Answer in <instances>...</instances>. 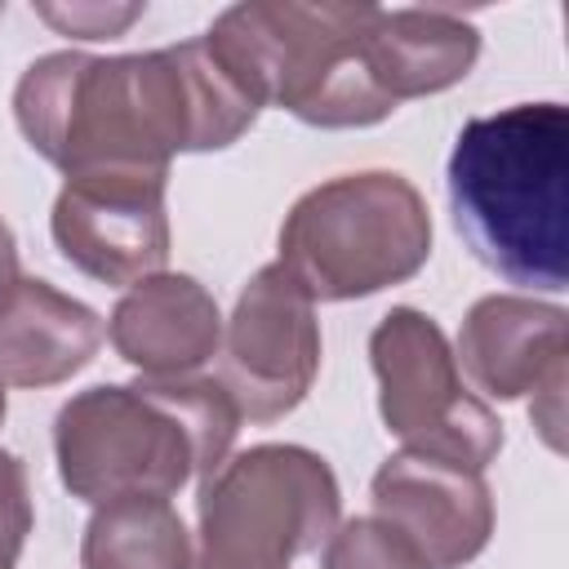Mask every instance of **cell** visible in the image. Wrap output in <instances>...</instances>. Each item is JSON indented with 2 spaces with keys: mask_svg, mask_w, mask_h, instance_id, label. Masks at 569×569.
<instances>
[{
  "mask_svg": "<svg viewBox=\"0 0 569 569\" xmlns=\"http://www.w3.org/2000/svg\"><path fill=\"white\" fill-rule=\"evenodd\" d=\"M218 382L236 400L240 418L276 422L293 413L320 369V325L307 289L267 262L249 276L218 342Z\"/></svg>",
  "mask_w": 569,
  "mask_h": 569,
  "instance_id": "ba28073f",
  "label": "cell"
},
{
  "mask_svg": "<svg viewBox=\"0 0 569 569\" xmlns=\"http://www.w3.org/2000/svg\"><path fill=\"white\" fill-rule=\"evenodd\" d=\"M369 498L373 516L405 533L431 569H462L493 538V493L485 471L431 453H391L373 471Z\"/></svg>",
  "mask_w": 569,
  "mask_h": 569,
  "instance_id": "30bf717a",
  "label": "cell"
},
{
  "mask_svg": "<svg viewBox=\"0 0 569 569\" xmlns=\"http://www.w3.org/2000/svg\"><path fill=\"white\" fill-rule=\"evenodd\" d=\"M102 333L93 307L49 280L22 276L0 298V382L27 391L58 387L98 356Z\"/></svg>",
  "mask_w": 569,
  "mask_h": 569,
  "instance_id": "4fadbf2b",
  "label": "cell"
},
{
  "mask_svg": "<svg viewBox=\"0 0 569 569\" xmlns=\"http://www.w3.org/2000/svg\"><path fill=\"white\" fill-rule=\"evenodd\" d=\"M365 58L391 107L453 89L480 58V27L453 9H378Z\"/></svg>",
  "mask_w": 569,
  "mask_h": 569,
  "instance_id": "5bb4252c",
  "label": "cell"
},
{
  "mask_svg": "<svg viewBox=\"0 0 569 569\" xmlns=\"http://www.w3.org/2000/svg\"><path fill=\"white\" fill-rule=\"evenodd\" d=\"M0 569H13V565H4V560H0Z\"/></svg>",
  "mask_w": 569,
  "mask_h": 569,
  "instance_id": "44dd1931",
  "label": "cell"
},
{
  "mask_svg": "<svg viewBox=\"0 0 569 569\" xmlns=\"http://www.w3.org/2000/svg\"><path fill=\"white\" fill-rule=\"evenodd\" d=\"M453 227L507 284L560 293L569 284V111L516 102L458 129L445 164Z\"/></svg>",
  "mask_w": 569,
  "mask_h": 569,
  "instance_id": "3957f363",
  "label": "cell"
},
{
  "mask_svg": "<svg viewBox=\"0 0 569 569\" xmlns=\"http://www.w3.org/2000/svg\"><path fill=\"white\" fill-rule=\"evenodd\" d=\"M262 107L213 58L204 36L151 53L93 58L58 49L13 89V120L62 178L169 173L182 151L240 142Z\"/></svg>",
  "mask_w": 569,
  "mask_h": 569,
  "instance_id": "6da1fadb",
  "label": "cell"
},
{
  "mask_svg": "<svg viewBox=\"0 0 569 569\" xmlns=\"http://www.w3.org/2000/svg\"><path fill=\"white\" fill-rule=\"evenodd\" d=\"M431 258V209L391 169L338 173L293 200L280 227V267L311 302H351L413 280Z\"/></svg>",
  "mask_w": 569,
  "mask_h": 569,
  "instance_id": "5b68a950",
  "label": "cell"
},
{
  "mask_svg": "<svg viewBox=\"0 0 569 569\" xmlns=\"http://www.w3.org/2000/svg\"><path fill=\"white\" fill-rule=\"evenodd\" d=\"M240 409L213 373L98 382L53 418L58 480L71 498H173L227 462Z\"/></svg>",
  "mask_w": 569,
  "mask_h": 569,
  "instance_id": "7a4b0ae2",
  "label": "cell"
},
{
  "mask_svg": "<svg viewBox=\"0 0 569 569\" xmlns=\"http://www.w3.org/2000/svg\"><path fill=\"white\" fill-rule=\"evenodd\" d=\"M18 280H22V271H18V240H13L9 222L0 218V298H4Z\"/></svg>",
  "mask_w": 569,
  "mask_h": 569,
  "instance_id": "d6986e66",
  "label": "cell"
},
{
  "mask_svg": "<svg viewBox=\"0 0 569 569\" xmlns=\"http://www.w3.org/2000/svg\"><path fill=\"white\" fill-rule=\"evenodd\" d=\"M169 173H89L67 178L49 231L58 253L102 284H138L169 262Z\"/></svg>",
  "mask_w": 569,
  "mask_h": 569,
  "instance_id": "9c48e42d",
  "label": "cell"
},
{
  "mask_svg": "<svg viewBox=\"0 0 569 569\" xmlns=\"http://www.w3.org/2000/svg\"><path fill=\"white\" fill-rule=\"evenodd\" d=\"M36 13L76 40H111L133 18H142V4H36Z\"/></svg>",
  "mask_w": 569,
  "mask_h": 569,
  "instance_id": "ac0fdd59",
  "label": "cell"
},
{
  "mask_svg": "<svg viewBox=\"0 0 569 569\" xmlns=\"http://www.w3.org/2000/svg\"><path fill=\"white\" fill-rule=\"evenodd\" d=\"M31 533V489H27V467L0 449V560L18 565L22 542Z\"/></svg>",
  "mask_w": 569,
  "mask_h": 569,
  "instance_id": "e0dca14e",
  "label": "cell"
},
{
  "mask_svg": "<svg viewBox=\"0 0 569 569\" xmlns=\"http://www.w3.org/2000/svg\"><path fill=\"white\" fill-rule=\"evenodd\" d=\"M107 338L142 378H187L218 356L222 311L213 293L182 271H156L120 293Z\"/></svg>",
  "mask_w": 569,
  "mask_h": 569,
  "instance_id": "7c38bea8",
  "label": "cell"
},
{
  "mask_svg": "<svg viewBox=\"0 0 569 569\" xmlns=\"http://www.w3.org/2000/svg\"><path fill=\"white\" fill-rule=\"evenodd\" d=\"M378 413L409 453L485 471L502 449L498 413L462 382L445 329L418 307H391L369 333Z\"/></svg>",
  "mask_w": 569,
  "mask_h": 569,
  "instance_id": "52a82bcc",
  "label": "cell"
},
{
  "mask_svg": "<svg viewBox=\"0 0 569 569\" xmlns=\"http://www.w3.org/2000/svg\"><path fill=\"white\" fill-rule=\"evenodd\" d=\"M196 547L169 498H116L93 507L80 569H191Z\"/></svg>",
  "mask_w": 569,
  "mask_h": 569,
  "instance_id": "9a60e30c",
  "label": "cell"
},
{
  "mask_svg": "<svg viewBox=\"0 0 569 569\" xmlns=\"http://www.w3.org/2000/svg\"><path fill=\"white\" fill-rule=\"evenodd\" d=\"M373 13L378 4L253 0L222 9L204 44L258 107L316 129H365L396 111L365 58Z\"/></svg>",
  "mask_w": 569,
  "mask_h": 569,
  "instance_id": "277c9868",
  "label": "cell"
},
{
  "mask_svg": "<svg viewBox=\"0 0 569 569\" xmlns=\"http://www.w3.org/2000/svg\"><path fill=\"white\" fill-rule=\"evenodd\" d=\"M320 569H431V565L387 520L356 516V520H338V529L325 542Z\"/></svg>",
  "mask_w": 569,
  "mask_h": 569,
  "instance_id": "2e32d148",
  "label": "cell"
},
{
  "mask_svg": "<svg viewBox=\"0 0 569 569\" xmlns=\"http://www.w3.org/2000/svg\"><path fill=\"white\" fill-rule=\"evenodd\" d=\"M4 409H9V400H4V382H0V422H4Z\"/></svg>",
  "mask_w": 569,
  "mask_h": 569,
  "instance_id": "ffe728a7",
  "label": "cell"
},
{
  "mask_svg": "<svg viewBox=\"0 0 569 569\" xmlns=\"http://www.w3.org/2000/svg\"><path fill=\"white\" fill-rule=\"evenodd\" d=\"M453 360L489 400L538 396L569 378V316L529 293H489L467 311Z\"/></svg>",
  "mask_w": 569,
  "mask_h": 569,
  "instance_id": "8fae6325",
  "label": "cell"
},
{
  "mask_svg": "<svg viewBox=\"0 0 569 569\" xmlns=\"http://www.w3.org/2000/svg\"><path fill=\"white\" fill-rule=\"evenodd\" d=\"M200 547L191 569H289L342 520L329 462L302 445H253L200 485Z\"/></svg>",
  "mask_w": 569,
  "mask_h": 569,
  "instance_id": "8992f818",
  "label": "cell"
}]
</instances>
